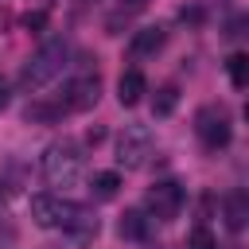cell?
Instances as JSON below:
<instances>
[{
  "instance_id": "obj_1",
  "label": "cell",
  "mask_w": 249,
  "mask_h": 249,
  "mask_svg": "<svg viewBox=\"0 0 249 249\" xmlns=\"http://www.w3.org/2000/svg\"><path fill=\"white\" fill-rule=\"evenodd\" d=\"M31 218L43 230H74V233H97V218H89L78 202H66L62 195H35L31 198Z\"/></svg>"
},
{
  "instance_id": "obj_2",
  "label": "cell",
  "mask_w": 249,
  "mask_h": 249,
  "mask_svg": "<svg viewBox=\"0 0 249 249\" xmlns=\"http://www.w3.org/2000/svg\"><path fill=\"white\" fill-rule=\"evenodd\" d=\"M66 54H70L66 39H47V43L23 62V70H19V86H23V89H43L47 82H54V78L62 74Z\"/></svg>"
},
{
  "instance_id": "obj_3",
  "label": "cell",
  "mask_w": 249,
  "mask_h": 249,
  "mask_svg": "<svg viewBox=\"0 0 249 249\" xmlns=\"http://www.w3.org/2000/svg\"><path fill=\"white\" fill-rule=\"evenodd\" d=\"M43 175H47V183L58 187V191L78 187V183H82V152H78L70 140L51 144V148L43 152Z\"/></svg>"
},
{
  "instance_id": "obj_4",
  "label": "cell",
  "mask_w": 249,
  "mask_h": 249,
  "mask_svg": "<svg viewBox=\"0 0 249 249\" xmlns=\"http://www.w3.org/2000/svg\"><path fill=\"white\" fill-rule=\"evenodd\" d=\"M152 156V128L148 124H124V132L117 136V163L124 171H140Z\"/></svg>"
},
{
  "instance_id": "obj_5",
  "label": "cell",
  "mask_w": 249,
  "mask_h": 249,
  "mask_svg": "<svg viewBox=\"0 0 249 249\" xmlns=\"http://www.w3.org/2000/svg\"><path fill=\"white\" fill-rule=\"evenodd\" d=\"M195 132H198V140H202V148H206V152L226 148V144H230V136H233L230 117H226V109H222V105H202V109L195 113Z\"/></svg>"
},
{
  "instance_id": "obj_6",
  "label": "cell",
  "mask_w": 249,
  "mask_h": 249,
  "mask_svg": "<svg viewBox=\"0 0 249 249\" xmlns=\"http://www.w3.org/2000/svg\"><path fill=\"white\" fill-rule=\"evenodd\" d=\"M144 206H148V214H152L156 222H171V218H179V206H183V187H179L175 179H160V183H152V187H148Z\"/></svg>"
},
{
  "instance_id": "obj_7",
  "label": "cell",
  "mask_w": 249,
  "mask_h": 249,
  "mask_svg": "<svg viewBox=\"0 0 249 249\" xmlns=\"http://www.w3.org/2000/svg\"><path fill=\"white\" fill-rule=\"evenodd\" d=\"M97 97H101V78L97 74H82V78L66 82L58 105H62V113H86V109L97 105Z\"/></svg>"
},
{
  "instance_id": "obj_8",
  "label": "cell",
  "mask_w": 249,
  "mask_h": 249,
  "mask_svg": "<svg viewBox=\"0 0 249 249\" xmlns=\"http://www.w3.org/2000/svg\"><path fill=\"white\" fill-rule=\"evenodd\" d=\"M144 8H148V0H117V4L105 12V31H109V35H121Z\"/></svg>"
},
{
  "instance_id": "obj_9",
  "label": "cell",
  "mask_w": 249,
  "mask_h": 249,
  "mask_svg": "<svg viewBox=\"0 0 249 249\" xmlns=\"http://www.w3.org/2000/svg\"><path fill=\"white\" fill-rule=\"evenodd\" d=\"M144 93H148V78H144L136 66H132V70H124V74L117 78V101H121L124 109H132Z\"/></svg>"
},
{
  "instance_id": "obj_10",
  "label": "cell",
  "mask_w": 249,
  "mask_h": 249,
  "mask_svg": "<svg viewBox=\"0 0 249 249\" xmlns=\"http://www.w3.org/2000/svg\"><path fill=\"white\" fill-rule=\"evenodd\" d=\"M148 230H152V218H148L144 210H124V214H121V222H117V233H121V237H128V241H144V237H148Z\"/></svg>"
},
{
  "instance_id": "obj_11",
  "label": "cell",
  "mask_w": 249,
  "mask_h": 249,
  "mask_svg": "<svg viewBox=\"0 0 249 249\" xmlns=\"http://www.w3.org/2000/svg\"><path fill=\"white\" fill-rule=\"evenodd\" d=\"M163 43H167V31H163V27H144V31H136V35H132L128 51H132L136 58H144V54H156Z\"/></svg>"
},
{
  "instance_id": "obj_12",
  "label": "cell",
  "mask_w": 249,
  "mask_h": 249,
  "mask_svg": "<svg viewBox=\"0 0 249 249\" xmlns=\"http://www.w3.org/2000/svg\"><path fill=\"white\" fill-rule=\"evenodd\" d=\"M226 74H230V82L237 86V89H249V54H230L226 58Z\"/></svg>"
},
{
  "instance_id": "obj_13",
  "label": "cell",
  "mask_w": 249,
  "mask_h": 249,
  "mask_svg": "<svg viewBox=\"0 0 249 249\" xmlns=\"http://www.w3.org/2000/svg\"><path fill=\"white\" fill-rule=\"evenodd\" d=\"M89 191H93V198H113V195L121 191V175H117V171H97Z\"/></svg>"
},
{
  "instance_id": "obj_14",
  "label": "cell",
  "mask_w": 249,
  "mask_h": 249,
  "mask_svg": "<svg viewBox=\"0 0 249 249\" xmlns=\"http://www.w3.org/2000/svg\"><path fill=\"white\" fill-rule=\"evenodd\" d=\"M226 214H230V226L241 230L245 218H249V195H230L226 198Z\"/></svg>"
},
{
  "instance_id": "obj_15",
  "label": "cell",
  "mask_w": 249,
  "mask_h": 249,
  "mask_svg": "<svg viewBox=\"0 0 249 249\" xmlns=\"http://www.w3.org/2000/svg\"><path fill=\"white\" fill-rule=\"evenodd\" d=\"M175 105H179V89H175V86H160V89H156V101H152V113H156V117H167Z\"/></svg>"
},
{
  "instance_id": "obj_16",
  "label": "cell",
  "mask_w": 249,
  "mask_h": 249,
  "mask_svg": "<svg viewBox=\"0 0 249 249\" xmlns=\"http://www.w3.org/2000/svg\"><path fill=\"white\" fill-rule=\"evenodd\" d=\"M23 117L27 121H58L62 117V105L54 101V105H47V101H31L27 109H23Z\"/></svg>"
},
{
  "instance_id": "obj_17",
  "label": "cell",
  "mask_w": 249,
  "mask_h": 249,
  "mask_svg": "<svg viewBox=\"0 0 249 249\" xmlns=\"http://www.w3.org/2000/svg\"><path fill=\"white\" fill-rule=\"evenodd\" d=\"M187 249H218V237H214L206 226H195L191 237H187Z\"/></svg>"
},
{
  "instance_id": "obj_18",
  "label": "cell",
  "mask_w": 249,
  "mask_h": 249,
  "mask_svg": "<svg viewBox=\"0 0 249 249\" xmlns=\"http://www.w3.org/2000/svg\"><path fill=\"white\" fill-rule=\"evenodd\" d=\"M226 35H249V16H237L233 23H230V31Z\"/></svg>"
},
{
  "instance_id": "obj_19",
  "label": "cell",
  "mask_w": 249,
  "mask_h": 249,
  "mask_svg": "<svg viewBox=\"0 0 249 249\" xmlns=\"http://www.w3.org/2000/svg\"><path fill=\"white\" fill-rule=\"evenodd\" d=\"M23 23H27V27H43V23H47V16H43V12H35V16H27Z\"/></svg>"
},
{
  "instance_id": "obj_20",
  "label": "cell",
  "mask_w": 249,
  "mask_h": 249,
  "mask_svg": "<svg viewBox=\"0 0 249 249\" xmlns=\"http://www.w3.org/2000/svg\"><path fill=\"white\" fill-rule=\"evenodd\" d=\"M4 105H8V86L0 82V109H4Z\"/></svg>"
},
{
  "instance_id": "obj_21",
  "label": "cell",
  "mask_w": 249,
  "mask_h": 249,
  "mask_svg": "<svg viewBox=\"0 0 249 249\" xmlns=\"http://www.w3.org/2000/svg\"><path fill=\"white\" fill-rule=\"evenodd\" d=\"M245 121H249V97H245Z\"/></svg>"
}]
</instances>
